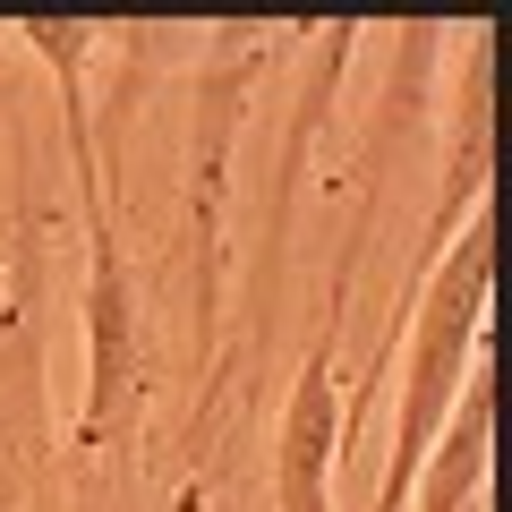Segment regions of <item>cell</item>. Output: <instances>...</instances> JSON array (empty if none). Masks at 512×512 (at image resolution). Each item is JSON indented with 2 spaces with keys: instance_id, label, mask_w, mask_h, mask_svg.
<instances>
[{
  "instance_id": "7a4b0ae2",
  "label": "cell",
  "mask_w": 512,
  "mask_h": 512,
  "mask_svg": "<svg viewBox=\"0 0 512 512\" xmlns=\"http://www.w3.org/2000/svg\"><path fill=\"white\" fill-rule=\"evenodd\" d=\"M77 222H86V274H77L86 393H77V444L86 453H120L154 402V316H146V282L128 265L111 188H77Z\"/></svg>"
},
{
  "instance_id": "6da1fadb",
  "label": "cell",
  "mask_w": 512,
  "mask_h": 512,
  "mask_svg": "<svg viewBox=\"0 0 512 512\" xmlns=\"http://www.w3.org/2000/svg\"><path fill=\"white\" fill-rule=\"evenodd\" d=\"M487 291H495V205L453 231V248L427 265L419 299L402 316V342H393V359H402V402H393V444H384V478H376V504L367 512H410L427 444L444 436L470 367L487 359Z\"/></svg>"
},
{
  "instance_id": "3957f363",
  "label": "cell",
  "mask_w": 512,
  "mask_h": 512,
  "mask_svg": "<svg viewBox=\"0 0 512 512\" xmlns=\"http://www.w3.org/2000/svg\"><path fill=\"white\" fill-rule=\"evenodd\" d=\"M342 325L316 316L308 350L291 367V393L274 410L265 436V495L274 512H342V461H350V427H342V376H333Z\"/></svg>"
}]
</instances>
